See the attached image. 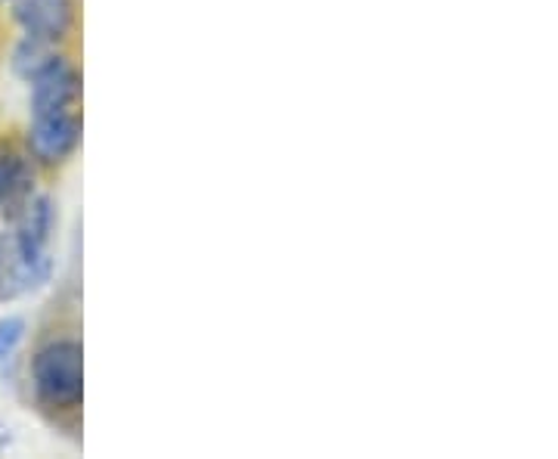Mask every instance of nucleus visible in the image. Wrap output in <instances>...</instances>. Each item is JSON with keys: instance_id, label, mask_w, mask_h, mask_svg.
Wrapping results in <instances>:
<instances>
[{"instance_id": "obj_6", "label": "nucleus", "mask_w": 558, "mask_h": 459, "mask_svg": "<svg viewBox=\"0 0 558 459\" xmlns=\"http://www.w3.org/2000/svg\"><path fill=\"white\" fill-rule=\"evenodd\" d=\"M35 196V171L25 156L13 149H0V215L16 218Z\"/></svg>"}, {"instance_id": "obj_5", "label": "nucleus", "mask_w": 558, "mask_h": 459, "mask_svg": "<svg viewBox=\"0 0 558 459\" xmlns=\"http://www.w3.org/2000/svg\"><path fill=\"white\" fill-rule=\"evenodd\" d=\"M13 16L28 38L57 44L69 35L75 22V3L72 0H16Z\"/></svg>"}, {"instance_id": "obj_7", "label": "nucleus", "mask_w": 558, "mask_h": 459, "mask_svg": "<svg viewBox=\"0 0 558 459\" xmlns=\"http://www.w3.org/2000/svg\"><path fill=\"white\" fill-rule=\"evenodd\" d=\"M16 224V240L22 242V249L28 255H38V258H47L50 255V233L57 227V208H53V200L50 196H32L28 205L22 208L20 215L13 218Z\"/></svg>"}, {"instance_id": "obj_4", "label": "nucleus", "mask_w": 558, "mask_h": 459, "mask_svg": "<svg viewBox=\"0 0 558 459\" xmlns=\"http://www.w3.org/2000/svg\"><path fill=\"white\" fill-rule=\"evenodd\" d=\"M81 100V78L69 62L57 60L32 81V116L75 112Z\"/></svg>"}, {"instance_id": "obj_1", "label": "nucleus", "mask_w": 558, "mask_h": 459, "mask_svg": "<svg viewBox=\"0 0 558 459\" xmlns=\"http://www.w3.org/2000/svg\"><path fill=\"white\" fill-rule=\"evenodd\" d=\"M35 391L47 407L72 410L81 403V345L78 341H50L40 348L32 363Z\"/></svg>"}, {"instance_id": "obj_3", "label": "nucleus", "mask_w": 558, "mask_h": 459, "mask_svg": "<svg viewBox=\"0 0 558 459\" xmlns=\"http://www.w3.org/2000/svg\"><path fill=\"white\" fill-rule=\"evenodd\" d=\"M81 141V119L75 112H57V116H32L28 128V149L44 165L65 161Z\"/></svg>"}, {"instance_id": "obj_8", "label": "nucleus", "mask_w": 558, "mask_h": 459, "mask_svg": "<svg viewBox=\"0 0 558 459\" xmlns=\"http://www.w3.org/2000/svg\"><path fill=\"white\" fill-rule=\"evenodd\" d=\"M57 60H60V57L53 53V44H50V40L28 38V35H25V40L13 50V72H16L22 81L32 84L44 69H50Z\"/></svg>"}, {"instance_id": "obj_10", "label": "nucleus", "mask_w": 558, "mask_h": 459, "mask_svg": "<svg viewBox=\"0 0 558 459\" xmlns=\"http://www.w3.org/2000/svg\"><path fill=\"white\" fill-rule=\"evenodd\" d=\"M0 3H7V0H0Z\"/></svg>"}, {"instance_id": "obj_9", "label": "nucleus", "mask_w": 558, "mask_h": 459, "mask_svg": "<svg viewBox=\"0 0 558 459\" xmlns=\"http://www.w3.org/2000/svg\"><path fill=\"white\" fill-rule=\"evenodd\" d=\"M25 336V319L22 317H3L0 319V360H7L13 351H16V345Z\"/></svg>"}, {"instance_id": "obj_2", "label": "nucleus", "mask_w": 558, "mask_h": 459, "mask_svg": "<svg viewBox=\"0 0 558 459\" xmlns=\"http://www.w3.org/2000/svg\"><path fill=\"white\" fill-rule=\"evenodd\" d=\"M53 261L28 255L16 240V233H0V301H13L35 292L50 280Z\"/></svg>"}]
</instances>
